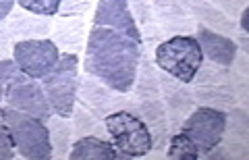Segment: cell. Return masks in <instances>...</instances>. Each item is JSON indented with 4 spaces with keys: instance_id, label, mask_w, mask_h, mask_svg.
<instances>
[{
    "instance_id": "1",
    "label": "cell",
    "mask_w": 249,
    "mask_h": 160,
    "mask_svg": "<svg viewBox=\"0 0 249 160\" xmlns=\"http://www.w3.org/2000/svg\"><path fill=\"white\" fill-rule=\"evenodd\" d=\"M142 44L108 27L93 25L85 44L83 69L121 94H131L137 77Z\"/></svg>"
},
{
    "instance_id": "2",
    "label": "cell",
    "mask_w": 249,
    "mask_h": 160,
    "mask_svg": "<svg viewBox=\"0 0 249 160\" xmlns=\"http://www.w3.org/2000/svg\"><path fill=\"white\" fill-rule=\"evenodd\" d=\"M201 63H204V54H201L196 36H170L154 50L156 69L173 75L183 83L193 81Z\"/></svg>"
},
{
    "instance_id": "3",
    "label": "cell",
    "mask_w": 249,
    "mask_h": 160,
    "mask_svg": "<svg viewBox=\"0 0 249 160\" xmlns=\"http://www.w3.org/2000/svg\"><path fill=\"white\" fill-rule=\"evenodd\" d=\"M4 121L9 125L15 150L27 160H50L52 146L46 121L31 117L27 112L15 110L11 106H4Z\"/></svg>"
},
{
    "instance_id": "4",
    "label": "cell",
    "mask_w": 249,
    "mask_h": 160,
    "mask_svg": "<svg viewBox=\"0 0 249 160\" xmlns=\"http://www.w3.org/2000/svg\"><path fill=\"white\" fill-rule=\"evenodd\" d=\"M42 88L52 112L65 119L71 117L79 94V56L60 54L52 71L42 77Z\"/></svg>"
},
{
    "instance_id": "5",
    "label": "cell",
    "mask_w": 249,
    "mask_h": 160,
    "mask_svg": "<svg viewBox=\"0 0 249 160\" xmlns=\"http://www.w3.org/2000/svg\"><path fill=\"white\" fill-rule=\"evenodd\" d=\"M108 137L124 158H142L152 152V133L135 112L116 110L104 117Z\"/></svg>"
},
{
    "instance_id": "6",
    "label": "cell",
    "mask_w": 249,
    "mask_h": 160,
    "mask_svg": "<svg viewBox=\"0 0 249 160\" xmlns=\"http://www.w3.org/2000/svg\"><path fill=\"white\" fill-rule=\"evenodd\" d=\"M189 86L197 106H212V108L227 112L237 104L229 67L204 60Z\"/></svg>"
},
{
    "instance_id": "7",
    "label": "cell",
    "mask_w": 249,
    "mask_h": 160,
    "mask_svg": "<svg viewBox=\"0 0 249 160\" xmlns=\"http://www.w3.org/2000/svg\"><path fill=\"white\" fill-rule=\"evenodd\" d=\"M77 100H79L83 108H88L89 112H93L100 119H104L116 110H129V112L139 114L137 102L133 96L121 94V91L108 88L106 83L91 77V75L79 77V94H77Z\"/></svg>"
},
{
    "instance_id": "8",
    "label": "cell",
    "mask_w": 249,
    "mask_h": 160,
    "mask_svg": "<svg viewBox=\"0 0 249 160\" xmlns=\"http://www.w3.org/2000/svg\"><path fill=\"white\" fill-rule=\"evenodd\" d=\"M4 102L15 110L27 112L31 117H37L42 121H48L52 114L50 102L46 98L42 83L36 77H31V75L23 73L21 69L13 73L9 86L4 89Z\"/></svg>"
},
{
    "instance_id": "9",
    "label": "cell",
    "mask_w": 249,
    "mask_h": 160,
    "mask_svg": "<svg viewBox=\"0 0 249 160\" xmlns=\"http://www.w3.org/2000/svg\"><path fill=\"white\" fill-rule=\"evenodd\" d=\"M224 125H227V112L224 110L212 108V106H196L189 112V117L183 121L178 131L185 133L196 143L201 158V154H206V152L220 143Z\"/></svg>"
},
{
    "instance_id": "10",
    "label": "cell",
    "mask_w": 249,
    "mask_h": 160,
    "mask_svg": "<svg viewBox=\"0 0 249 160\" xmlns=\"http://www.w3.org/2000/svg\"><path fill=\"white\" fill-rule=\"evenodd\" d=\"M60 58V50L54 46L50 37L44 40H23L17 42L13 48V60L17 69L31 75L36 79H42L46 73H50L54 65Z\"/></svg>"
},
{
    "instance_id": "11",
    "label": "cell",
    "mask_w": 249,
    "mask_h": 160,
    "mask_svg": "<svg viewBox=\"0 0 249 160\" xmlns=\"http://www.w3.org/2000/svg\"><path fill=\"white\" fill-rule=\"evenodd\" d=\"M158 83H160L162 102H164V108H166L168 131L173 135L181 129L183 121L189 117V112L196 108L197 104H196V98H193L189 83L178 81L164 71H158Z\"/></svg>"
},
{
    "instance_id": "12",
    "label": "cell",
    "mask_w": 249,
    "mask_h": 160,
    "mask_svg": "<svg viewBox=\"0 0 249 160\" xmlns=\"http://www.w3.org/2000/svg\"><path fill=\"white\" fill-rule=\"evenodd\" d=\"M220 143L231 154V160L249 158V110L245 106H232L227 110V125Z\"/></svg>"
},
{
    "instance_id": "13",
    "label": "cell",
    "mask_w": 249,
    "mask_h": 160,
    "mask_svg": "<svg viewBox=\"0 0 249 160\" xmlns=\"http://www.w3.org/2000/svg\"><path fill=\"white\" fill-rule=\"evenodd\" d=\"M156 21L164 36H193L197 29L196 19L189 15L181 0H152Z\"/></svg>"
},
{
    "instance_id": "14",
    "label": "cell",
    "mask_w": 249,
    "mask_h": 160,
    "mask_svg": "<svg viewBox=\"0 0 249 160\" xmlns=\"http://www.w3.org/2000/svg\"><path fill=\"white\" fill-rule=\"evenodd\" d=\"M93 25L114 29V32H121L142 44V36H139L133 15H131L129 0H100L96 15H93Z\"/></svg>"
},
{
    "instance_id": "15",
    "label": "cell",
    "mask_w": 249,
    "mask_h": 160,
    "mask_svg": "<svg viewBox=\"0 0 249 160\" xmlns=\"http://www.w3.org/2000/svg\"><path fill=\"white\" fill-rule=\"evenodd\" d=\"M88 37V23L85 17H60L52 21L50 40L62 54H79Z\"/></svg>"
},
{
    "instance_id": "16",
    "label": "cell",
    "mask_w": 249,
    "mask_h": 160,
    "mask_svg": "<svg viewBox=\"0 0 249 160\" xmlns=\"http://www.w3.org/2000/svg\"><path fill=\"white\" fill-rule=\"evenodd\" d=\"M6 25H9L13 40L23 42V40H44L50 37L52 32V19L46 15H36L25 9H13L11 15L6 17Z\"/></svg>"
},
{
    "instance_id": "17",
    "label": "cell",
    "mask_w": 249,
    "mask_h": 160,
    "mask_svg": "<svg viewBox=\"0 0 249 160\" xmlns=\"http://www.w3.org/2000/svg\"><path fill=\"white\" fill-rule=\"evenodd\" d=\"M196 40L201 48V54L204 58L212 60L216 65H222V67H231V63L235 60L237 54V44H235V37H229L224 34H216L212 29H208L204 25H197L196 29Z\"/></svg>"
},
{
    "instance_id": "18",
    "label": "cell",
    "mask_w": 249,
    "mask_h": 160,
    "mask_svg": "<svg viewBox=\"0 0 249 160\" xmlns=\"http://www.w3.org/2000/svg\"><path fill=\"white\" fill-rule=\"evenodd\" d=\"M189 15L196 19L197 25H204L216 34H224L232 37L237 34V21L227 17L222 11H218L210 0H181Z\"/></svg>"
},
{
    "instance_id": "19",
    "label": "cell",
    "mask_w": 249,
    "mask_h": 160,
    "mask_svg": "<svg viewBox=\"0 0 249 160\" xmlns=\"http://www.w3.org/2000/svg\"><path fill=\"white\" fill-rule=\"evenodd\" d=\"M129 6H131L133 21L137 25V32H139V36H142L143 48L150 50L154 54L156 46H158L162 40H166V36L162 34L158 21H156L152 0H129Z\"/></svg>"
},
{
    "instance_id": "20",
    "label": "cell",
    "mask_w": 249,
    "mask_h": 160,
    "mask_svg": "<svg viewBox=\"0 0 249 160\" xmlns=\"http://www.w3.org/2000/svg\"><path fill=\"white\" fill-rule=\"evenodd\" d=\"M69 158L71 160H124V156L114 148V143L110 140L96 137V135H83L73 140Z\"/></svg>"
},
{
    "instance_id": "21",
    "label": "cell",
    "mask_w": 249,
    "mask_h": 160,
    "mask_svg": "<svg viewBox=\"0 0 249 160\" xmlns=\"http://www.w3.org/2000/svg\"><path fill=\"white\" fill-rule=\"evenodd\" d=\"M46 125H48L52 158H67L73 146V125L69 123V119L58 117V114H50Z\"/></svg>"
},
{
    "instance_id": "22",
    "label": "cell",
    "mask_w": 249,
    "mask_h": 160,
    "mask_svg": "<svg viewBox=\"0 0 249 160\" xmlns=\"http://www.w3.org/2000/svg\"><path fill=\"white\" fill-rule=\"evenodd\" d=\"M73 140L77 137H83V135H96V137H104V140H110L108 137V129L104 119L96 117L93 112H89L88 108L83 106H75L73 108Z\"/></svg>"
},
{
    "instance_id": "23",
    "label": "cell",
    "mask_w": 249,
    "mask_h": 160,
    "mask_svg": "<svg viewBox=\"0 0 249 160\" xmlns=\"http://www.w3.org/2000/svg\"><path fill=\"white\" fill-rule=\"evenodd\" d=\"M164 156L170 160H199V150L185 133L177 131L168 137V146H166Z\"/></svg>"
},
{
    "instance_id": "24",
    "label": "cell",
    "mask_w": 249,
    "mask_h": 160,
    "mask_svg": "<svg viewBox=\"0 0 249 160\" xmlns=\"http://www.w3.org/2000/svg\"><path fill=\"white\" fill-rule=\"evenodd\" d=\"M231 71V81H232V91H235V100L239 106H249V73L241 71L237 67H229Z\"/></svg>"
},
{
    "instance_id": "25",
    "label": "cell",
    "mask_w": 249,
    "mask_h": 160,
    "mask_svg": "<svg viewBox=\"0 0 249 160\" xmlns=\"http://www.w3.org/2000/svg\"><path fill=\"white\" fill-rule=\"evenodd\" d=\"M17 4L21 9L31 11L36 15H46V17H54L58 15L60 0H17Z\"/></svg>"
},
{
    "instance_id": "26",
    "label": "cell",
    "mask_w": 249,
    "mask_h": 160,
    "mask_svg": "<svg viewBox=\"0 0 249 160\" xmlns=\"http://www.w3.org/2000/svg\"><path fill=\"white\" fill-rule=\"evenodd\" d=\"M15 158V143L9 131V125L4 121V112L0 108V160H13Z\"/></svg>"
},
{
    "instance_id": "27",
    "label": "cell",
    "mask_w": 249,
    "mask_h": 160,
    "mask_svg": "<svg viewBox=\"0 0 249 160\" xmlns=\"http://www.w3.org/2000/svg\"><path fill=\"white\" fill-rule=\"evenodd\" d=\"M93 0H60L58 15L60 17H79L91 9Z\"/></svg>"
},
{
    "instance_id": "28",
    "label": "cell",
    "mask_w": 249,
    "mask_h": 160,
    "mask_svg": "<svg viewBox=\"0 0 249 160\" xmlns=\"http://www.w3.org/2000/svg\"><path fill=\"white\" fill-rule=\"evenodd\" d=\"M13 48H15V40L9 25L4 19H0V60L2 58H11L13 56Z\"/></svg>"
},
{
    "instance_id": "29",
    "label": "cell",
    "mask_w": 249,
    "mask_h": 160,
    "mask_svg": "<svg viewBox=\"0 0 249 160\" xmlns=\"http://www.w3.org/2000/svg\"><path fill=\"white\" fill-rule=\"evenodd\" d=\"M210 2H212L218 11H222L227 17H231V19L239 17V13L247 6V0H210Z\"/></svg>"
},
{
    "instance_id": "30",
    "label": "cell",
    "mask_w": 249,
    "mask_h": 160,
    "mask_svg": "<svg viewBox=\"0 0 249 160\" xmlns=\"http://www.w3.org/2000/svg\"><path fill=\"white\" fill-rule=\"evenodd\" d=\"M15 71H17V65H15L13 58L0 60V102H4V89H6V86H9V81H11Z\"/></svg>"
},
{
    "instance_id": "31",
    "label": "cell",
    "mask_w": 249,
    "mask_h": 160,
    "mask_svg": "<svg viewBox=\"0 0 249 160\" xmlns=\"http://www.w3.org/2000/svg\"><path fill=\"white\" fill-rule=\"evenodd\" d=\"M201 158H204V160H231V154L224 150L222 143H218V146H214L210 152L201 154Z\"/></svg>"
},
{
    "instance_id": "32",
    "label": "cell",
    "mask_w": 249,
    "mask_h": 160,
    "mask_svg": "<svg viewBox=\"0 0 249 160\" xmlns=\"http://www.w3.org/2000/svg\"><path fill=\"white\" fill-rule=\"evenodd\" d=\"M15 2H17V0H0V19L9 17L11 11L15 9Z\"/></svg>"
}]
</instances>
